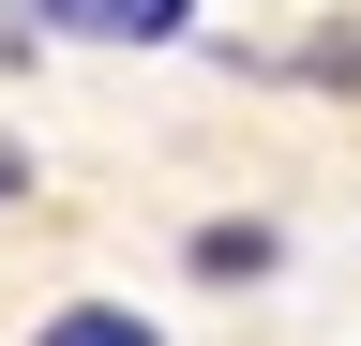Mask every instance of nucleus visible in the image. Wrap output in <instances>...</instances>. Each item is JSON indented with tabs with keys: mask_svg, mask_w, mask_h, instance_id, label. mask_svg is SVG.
Here are the masks:
<instances>
[{
	"mask_svg": "<svg viewBox=\"0 0 361 346\" xmlns=\"http://www.w3.org/2000/svg\"><path fill=\"white\" fill-rule=\"evenodd\" d=\"M16 196H30V151H16V136H0V211H16Z\"/></svg>",
	"mask_w": 361,
	"mask_h": 346,
	"instance_id": "20e7f679",
	"label": "nucleus"
},
{
	"mask_svg": "<svg viewBox=\"0 0 361 346\" xmlns=\"http://www.w3.org/2000/svg\"><path fill=\"white\" fill-rule=\"evenodd\" d=\"M30 30H61V46H180L196 30V0H16Z\"/></svg>",
	"mask_w": 361,
	"mask_h": 346,
	"instance_id": "f257e3e1",
	"label": "nucleus"
},
{
	"mask_svg": "<svg viewBox=\"0 0 361 346\" xmlns=\"http://www.w3.org/2000/svg\"><path fill=\"white\" fill-rule=\"evenodd\" d=\"M180 256H196V286H271V271H286V226H256V211H226V226H196Z\"/></svg>",
	"mask_w": 361,
	"mask_h": 346,
	"instance_id": "f03ea898",
	"label": "nucleus"
},
{
	"mask_svg": "<svg viewBox=\"0 0 361 346\" xmlns=\"http://www.w3.org/2000/svg\"><path fill=\"white\" fill-rule=\"evenodd\" d=\"M30 346H166V331L135 316V301H61V316H45Z\"/></svg>",
	"mask_w": 361,
	"mask_h": 346,
	"instance_id": "7ed1b4c3",
	"label": "nucleus"
}]
</instances>
